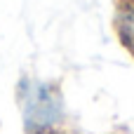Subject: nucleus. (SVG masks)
I'll list each match as a JSON object with an SVG mask.
<instances>
[{
	"instance_id": "obj_1",
	"label": "nucleus",
	"mask_w": 134,
	"mask_h": 134,
	"mask_svg": "<svg viewBox=\"0 0 134 134\" xmlns=\"http://www.w3.org/2000/svg\"><path fill=\"white\" fill-rule=\"evenodd\" d=\"M19 106L26 134L57 127L64 118V99L57 87L40 80H24L19 87Z\"/></svg>"
},
{
	"instance_id": "obj_2",
	"label": "nucleus",
	"mask_w": 134,
	"mask_h": 134,
	"mask_svg": "<svg viewBox=\"0 0 134 134\" xmlns=\"http://www.w3.org/2000/svg\"><path fill=\"white\" fill-rule=\"evenodd\" d=\"M115 33L122 47L134 57V0H118L115 7Z\"/></svg>"
},
{
	"instance_id": "obj_3",
	"label": "nucleus",
	"mask_w": 134,
	"mask_h": 134,
	"mask_svg": "<svg viewBox=\"0 0 134 134\" xmlns=\"http://www.w3.org/2000/svg\"><path fill=\"white\" fill-rule=\"evenodd\" d=\"M28 134H64V132L57 127H49V130H38V132H28Z\"/></svg>"
}]
</instances>
